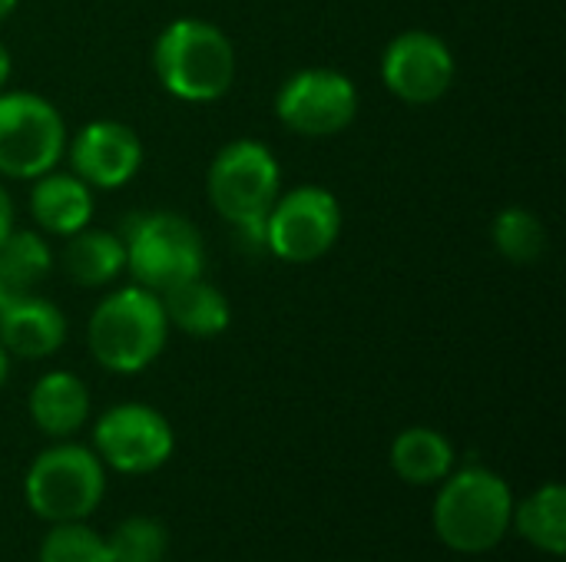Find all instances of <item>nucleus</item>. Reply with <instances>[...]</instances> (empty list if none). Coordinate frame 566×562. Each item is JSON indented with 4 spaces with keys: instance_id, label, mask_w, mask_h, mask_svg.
I'll return each instance as SVG.
<instances>
[{
    "instance_id": "nucleus-5",
    "label": "nucleus",
    "mask_w": 566,
    "mask_h": 562,
    "mask_svg": "<svg viewBox=\"0 0 566 562\" xmlns=\"http://www.w3.org/2000/svg\"><path fill=\"white\" fill-rule=\"evenodd\" d=\"M106 494V467L96 450L80 444H56L36 454L27 470L23 497L27 507L53 523L86 520Z\"/></svg>"
},
{
    "instance_id": "nucleus-11",
    "label": "nucleus",
    "mask_w": 566,
    "mask_h": 562,
    "mask_svg": "<svg viewBox=\"0 0 566 562\" xmlns=\"http://www.w3.org/2000/svg\"><path fill=\"white\" fill-rule=\"evenodd\" d=\"M458 76V60L451 46L431 30H401L388 40L381 53L385 89L408 106L438 103Z\"/></svg>"
},
{
    "instance_id": "nucleus-25",
    "label": "nucleus",
    "mask_w": 566,
    "mask_h": 562,
    "mask_svg": "<svg viewBox=\"0 0 566 562\" xmlns=\"http://www.w3.org/2000/svg\"><path fill=\"white\" fill-rule=\"evenodd\" d=\"M10 73H13V56H10L7 43L0 40V89H7V83H10Z\"/></svg>"
},
{
    "instance_id": "nucleus-12",
    "label": "nucleus",
    "mask_w": 566,
    "mask_h": 562,
    "mask_svg": "<svg viewBox=\"0 0 566 562\" xmlns=\"http://www.w3.org/2000/svg\"><path fill=\"white\" fill-rule=\"evenodd\" d=\"M143 139L119 119H93L66 139L70 172L93 192H113L129 185L143 169Z\"/></svg>"
},
{
    "instance_id": "nucleus-17",
    "label": "nucleus",
    "mask_w": 566,
    "mask_h": 562,
    "mask_svg": "<svg viewBox=\"0 0 566 562\" xmlns=\"http://www.w3.org/2000/svg\"><path fill=\"white\" fill-rule=\"evenodd\" d=\"M60 262L73 285L106 288L126 272V245H123V235H116L109 229L86 225L66 238Z\"/></svg>"
},
{
    "instance_id": "nucleus-15",
    "label": "nucleus",
    "mask_w": 566,
    "mask_h": 562,
    "mask_svg": "<svg viewBox=\"0 0 566 562\" xmlns=\"http://www.w3.org/2000/svg\"><path fill=\"white\" fill-rule=\"evenodd\" d=\"M27 411L46 437H73L90 421V388L73 371H50L30 388Z\"/></svg>"
},
{
    "instance_id": "nucleus-24",
    "label": "nucleus",
    "mask_w": 566,
    "mask_h": 562,
    "mask_svg": "<svg viewBox=\"0 0 566 562\" xmlns=\"http://www.w3.org/2000/svg\"><path fill=\"white\" fill-rule=\"evenodd\" d=\"M17 229V209H13V199L7 192V185L0 182V242Z\"/></svg>"
},
{
    "instance_id": "nucleus-4",
    "label": "nucleus",
    "mask_w": 566,
    "mask_h": 562,
    "mask_svg": "<svg viewBox=\"0 0 566 562\" xmlns=\"http://www.w3.org/2000/svg\"><path fill=\"white\" fill-rule=\"evenodd\" d=\"M123 245L129 278L156 295L202 275L206 268L202 232L179 212H139L129 219Z\"/></svg>"
},
{
    "instance_id": "nucleus-3",
    "label": "nucleus",
    "mask_w": 566,
    "mask_h": 562,
    "mask_svg": "<svg viewBox=\"0 0 566 562\" xmlns=\"http://www.w3.org/2000/svg\"><path fill=\"white\" fill-rule=\"evenodd\" d=\"M514 494L504 477L468 467L448 474L434 500V533L438 540L464 556L491 553L511 530Z\"/></svg>"
},
{
    "instance_id": "nucleus-26",
    "label": "nucleus",
    "mask_w": 566,
    "mask_h": 562,
    "mask_svg": "<svg viewBox=\"0 0 566 562\" xmlns=\"http://www.w3.org/2000/svg\"><path fill=\"white\" fill-rule=\"evenodd\" d=\"M7 374H10V354H7V348L0 344V388H3V381H7Z\"/></svg>"
},
{
    "instance_id": "nucleus-19",
    "label": "nucleus",
    "mask_w": 566,
    "mask_h": 562,
    "mask_svg": "<svg viewBox=\"0 0 566 562\" xmlns=\"http://www.w3.org/2000/svg\"><path fill=\"white\" fill-rule=\"evenodd\" d=\"M391 467L405 484L431 487L454 470V447L441 431L408 427L391 444Z\"/></svg>"
},
{
    "instance_id": "nucleus-10",
    "label": "nucleus",
    "mask_w": 566,
    "mask_h": 562,
    "mask_svg": "<svg viewBox=\"0 0 566 562\" xmlns=\"http://www.w3.org/2000/svg\"><path fill=\"white\" fill-rule=\"evenodd\" d=\"M93 450L103 467H113L116 474H153L172 457L176 434L156 407L129 401L99 414Z\"/></svg>"
},
{
    "instance_id": "nucleus-18",
    "label": "nucleus",
    "mask_w": 566,
    "mask_h": 562,
    "mask_svg": "<svg viewBox=\"0 0 566 562\" xmlns=\"http://www.w3.org/2000/svg\"><path fill=\"white\" fill-rule=\"evenodd\" d=\"M53 248L43 232L13 229L0 242V311L33 295L53 272Z\"/></svg>"
},
{
    "instance_id": "nucleus-16",
    "label": "nucleus",
    "mask_w": 566,
    "mask_h": 562,
    "mask_svg": "<svg viewBox=\"0 0 566 562\" xmlns=\"http://www.w3.org/2000/svg\"><path fill=\"white\" fill-rule=\"evenodd\" d=\"M159 298H163L169 328H176L189 338H219L232 325V305H229L226 291H219L202 275L163 291Z\"/></svg>"
},
{
    "instance_id": "nucleus-7",
    "label": "nucleus",
    "mask_w": 566,
    "mask_h": 562,
    "mask_svg": "<svg viewBox=\"0 0 566 562\" xmlns=\"http://www.w3.org/2000/svg\"><path fill=\"white\" fill-rule=\"evenodd\" d=\"M66 119L40 93L0 89V176L33 182L66 156Z\"/></svg>"
},
{
    "instance_id": "nucleus-8",
    "label": "nucleus",
    "mask_w": 566,
    "mask_h": 562,
    "mask_svg": "<svg viewBox=\"0 0 566 562\" xmlns=\"http://www.w3.org/2000/svg\"><path fill=\"white\" fill-rule=\"evenodd\" d=\"M342 238V202L325 185L279 192L265 212V252L285 265H312Z\"/></svg>"
},
{
    "instance_id": "nucleus-14",
    "label": "nucleus",
    "mask_w": 566,
    "mask_h": 562,
    "mask_svg": "<svg viewBox=\"0 0 566 562\" xmlns=\"http://www.w3.org/2000/svg\"><path fill=\"white\" fill-rule=\"evenodd\" d=\"M93 212H96V195L80 176L50 169L33 179L30 215L43 235L70 238L73 232H80L93 222Z\"/></svg>"
},
{
    "instance_id": "nucleus-9",
    "label": "nucleus",
    "mask_w": 566,
    "mask_h": 562,
    "mask_svg": "<svg viewBox=\"0 0 566 562\" xmlns=\"http://www.w3.org/2000/svg\"><path fill=\"white\" fill-rule=\"evenodd\" d=\"M358 86L332 66L295 70L275 93V119L305 139L342 136L358 116Z\"/></svg>"
},
{
    "instance_id": "nucleus-6",
    "label": "nucleus",
    "mask_w": 566,
    "mask_h": 562,
    "mask_svg": "<svg viewBox=\"0 0 566 562\" xmlns=\"http://www.w3.org/2000/svg\"><path fill=\"white\" fill-rule=\"evenodd\" d=\"M282 192V166L275 152L259 139L226 142L206 172L209 205L235 225H262L265 212Z\"/></svg>"
},
{
    "instance_id": "nucleus-13",
    "label": "nucleus",
    "mask_w": 566,
    "mask_h": 562,
    "mask_svg": "<svg viewBox=\"0 0 566 562\" xmlns=\"http://www.w3.org/2000/svg\"><path fill=\"white\" fill-rule=\"evenodd\" d=\"M66 315L56 301L43 295H27L0 311V344L10 358L40 361L63 348Z\"/></svg>"
},
{
    "instance_id": "nucleus-1",
    "label": "nucleus",
    "mask_w": 566,
    "mask_h": 562,
    "mask_svg": "<svg viewBox=\"0 0 566 562\" xmlns=\"http://www.w3.org/2000/svg\"><path fill=\"white\" fill-rule=\"evenodd\" d=\"M153 73L182 103H216L235 83V46L219 23L179 17L153 43Z\"/></svg>"
},
{
    "instance_id": "nucleus-2",
    "label": "nucleus",
    "mask_w": 566,
    "mask_h": 562,
    "mask_svg": "<svg viewBox=\"0 0 566 562\" xmlns=\"http://www.w3.org/2000/svg\"><path fill=\"white\" fill-rule=\"evenodd\" d=\"M169 321L163 298L143 285H126L103 295L86 325V348L109 374H139L166 348Z\"/></svg>"
},
{
    "instance_id": "nucleus-22",
    "label": "nucleus",
    "mask_w": 566,
    "mask_h": 562,
    "mask_svg": "<svg viewBox=\"0 0 566 562\" xmlns=\"http://www.w3.org/2000/svg\"><path fill=\"white\" fill-rule=\"evenodd\" d=\"M113 562H163L169 533L153 517H126L109 537H106Z\"/></svg>"
},
{
    "instance_id": "nucleus-21",
    "label": "nucleus",
    "mask_w": 566,
    "mask_h": 562,
    "mask_svg": "<svg viewBox=\"0 0 566 562\" xmlns=\"http://www.w3.org/2000/svg\"><path fill=\"white\" fill-rule=\"evenodd\" d=\"M491 242H494L501 258H507L514 265H534L544 258L551 235H547V225L541 222V215L534 209L507 205L491 222Z\"/></svg>"
},
{
    "instance_id": "nucleus-27",
    "label": "nucleus",
    "mask_w": 566,
    "mask_h": 562,
    "mask_svg": "<svg viewBox=\"0 0 566 562\" xmlns=\"http://www.w3.org/2000/svg\"><path fill=\"white\" fill-rule=\"evenodd\" d=\"M17 3H20V0H0V23L17 10Z\"/></svg>"
},
{
    "instance_id": "nucleus-23",
    "label": "nucleus",
    "mask_w": 566,
    "mask_h": 562,
    "mask_svg": "<svg viewBox=\"0 0 566 562\" xmlns=\"http://www.w3.org/2000/svg\"><path fill=\"white\" fill-rule=\"evenodd\" d=\"M40 562H113L106 537L80 523H53L40 547Z\"/></svg>"
},
{
    "instance_id": "nucleus-20",
    "label": "nucleus",
    "mask_w": 566,
    "mask_h": 562,
    "mask_svg": "<svg viewBox=\"0 0 566 562\" xmlns=\"http://www.w3.org/2000/svg\"><path fill=\"white\" fill-rule=\"evenodd\" d=\"M511 527L541 553L564 556L566 553V490L560 484L537 487L527 500L514 507Z\"/></svg>"
}]
</instances>
